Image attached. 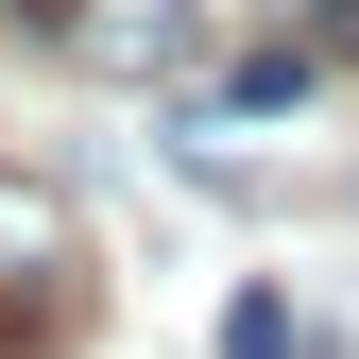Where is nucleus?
Returning a JSON list of instances; mask_svg holds the SVG:
<instances>
[{
	"label": "nucleus",
	"mask_w": 359,
	"mask_h": 359,
	"mask_svg": "<svg viewBox=\"0 0 359 359\" xmlns=\"http://www.w3.org/2000/svg\"><path fill=\"white\" fill-rule=\"evenodd\" d=\"M69 308L86 291V222H69V189H34V171H0V308Z\"/></svg>",
	"instance_id": "2"
},
{
	"label": "nucleus",
	"mask_w": 359,
	"mask_h": 359,
	"mask_svg": "<svg viewBox=\"0 0 359 359\" xmlns=\"http://www.w3.org/2000/svg\"><path fill=\"white\" fill-rule=\"evenodd\" d=\"M274 34H359V0H257Z\"/></svg>",
	"instance_id": "5"
},
{
	"label": "nucleus",
	"mask_w": 359,
	"mask_h": 359,
	"mask_svg": "<svg viewBox=\"0 0 359 359\" xmlns=\"http://www.w3.org/2000/svg\"><path fill=\"white\" fill-rule=\"evenodd\" d=\"M0 359H18V342H0Z\"/></svg>",
	"instance_id": "8"
},
{
	"label": "nucleus",
	"mask_w": 359,
	"mask_h": 359,
	"mask_svg": "<svg viewBox=\"0 0 359 359\" xmlns=\"http://www.w3.org/2000/svg\"><path fill=\"white\" fill-rule=\"evenodd\" d=\"M222 359H308V342H291V308H274V291H240V308H222Z\"/></svg>",
	"instance_id": "4"
},
{
	"label": "nucleus",
	"mask_w": 359,
	"mask_h": 359,
	"mask_svg": "<svg viewBox=\"0 0 359 359\" xmlns=\"http://www.w3.org/2000/svg\"><path fill=\"white\" fill-rule=\"evenodd\" d=\"M222 103H240V120H291V103H308V34H274V52H240V69H222Z\"/></svg>",
	"instance_id": "3"
},
{
	"label": "nucleus",
	"mask_w": 359,
	"mask_h": 359,
	"mask_svg": "<svg viewBox=\"0 0 359 359\" xmlns=\"http://www.w3.org/2000/svg\"><path fill=\"white\" fill-rule=\"evenodd\" d=\"M342 52H359V34H342Z\"/></svg>",
	"instance_id": "7"
},
{
	"label": "nucleus",
	"mask_w": 359,
	"mask_h": 359,
	"mask_svg": "<svg viewBox=\"0 0 359 359\" xmlns=\"http://www.w3.org/2000/svg\"><path fill=\"white\" fill-rule=\"evenodd\" d=\"M34 18H52V0H34Z\"/></svg>",
	"instance_id": "6"
},
{
	"label": "nucleus",
	"mask_w": 359,
	"mask_h": 359,
	"mask_svg": "<svg viewBox=\"0 0 359 359\" xmlns=\"http://www.w3.org/2000/svg\"><path fill=\"white\" fill-rule=\"evenodd\" d=\"M52 52L86 86H171L205 69V0H52Z\"/></svg>",
	"instance_id": "1"
}]
</instances>
